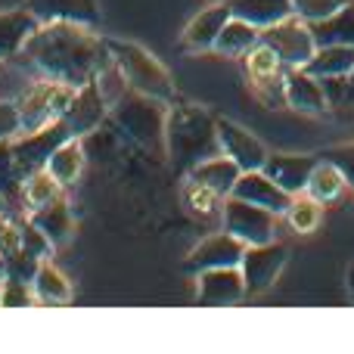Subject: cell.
Instances as JSON below:
<instances>
[{
  "label": "cell",
  "instance_id": "6da1fadb",
  "mask_svg": "<svg viewBox=\"0 0 354 354\" xmlns=\"http://www.w3.org/2000/svg\"><path fill=\"white\" fill-rule=\"evenodd\" d=\"M22 56L31 62L41 78L84 87L97 78L103 62L109 59L106 41H100L91 25L78 22H41L25 41Z\"/></svg>",
  "mask_w": 354,
  "mask_h": 354
},
{
  "label": "cell",
  "instance_id": "7a4b0ae2",
  "mask_svg": "<svg viewBox=\"0 0 354 354\" xmlns=\"http://www.w3.org/2000/svg\"><path fill=\"white\" fill-rule=\"evenodd\" d=\"M165 137H168V153L174 156L177 168H189L205 162L208 153H214V147H221V140H214L212 122L202 109L183 106L174 109L165 122Z\"/></svg>",
  "mask_w": 354,
  "mask_h": 354
},
{
  "label": "cell",
  "instance_id": "3957f363",
  "mask_svg": "<svg viewBox=\"0 0 354 354\" xmlns=\"http://www.w3.org/2000/svg\"><path fill=\"white\" fill-rule=\"evenodd\" d=\"M106 50H109L112 62H115L118 72L128 81V91L162 100V103H168V100L174 97L171 75L165 72V66H162L149 50L137 47V44H131V41H106Z\"/></svg>",
  "mask_w": 354,
  "mask_h": 354
},
{
  "label": "cell",
  "instance_id": "277c9868",
  "mask_svg": "<svg viewBox=\"0 0 354 354\" xmlns=\"http://www.w3.org/2000/svg\"><path fill=\"white\" fill-rule=\"evenodd\" d=\"M75 87L62 84V81H37L19 100V115H22V134H31V131H41L47 124L59 122L66 106L72 103Z\"/></svg>",
  "mask_w": 354,
  "mask_h": 354
},
{
  "label": "cell",
  "instance_id": "5b68a950",
  "mask_svg": "<svg viewBox=\"0 0 354 354\" xmlns=\"http://www.w3.org/2000/svg\"><path fill=\"white\" fill-rule=\"evenodd\" d=\"M261 41L280 56L283 66H292V68L308 66L311 56L317 53V41H314L311 25L301 22L299 16H289V19H283V22L264 28Z\"/></svg>",
  "mask_w": 354,
  "mask_h": 354
},
{
  "label": "cell",
  "instance_id": "8992f818",
  "mask_svg": "<svg viewBox=\"0 0 354 354\" xmlns=\"http://www.w3.org/2000/svg\"><path fill=\"white\" fill-rule=\"evenodd\" d=\"M68 137H72V134H68L66 122L59 118V122L47 124V128H41V131H31V134H19L16 140H10L12 159H16L22 180H28V177L35 174V171L47 168V159L53 156V149L62 147Z\"/></svg>",
  "mask_w": 354,
  "mask_h": 354
},
{
  "label": "cell",
  "instance_id": "52a82bcc",
  "mask_svg": "<svg viewBox=\"0 0 354 354\" xmlns=\"http://www.w3.org/2000/svg\"><path fill=\"white\" fill-rule=\"evenodd\" d=\"M115 122L122 124L134 140L153 143L156 137H162V128H165L168 118H165V112H162V100L143 97V93L131 91L115 103Z\"/></svg>",
  "mask_w": 354,
  "mask_h": 354
},
{
  "label": "cell",
  "instance_id": "ba28073f",
  "mask_svg": "<svg viewBox=\"0 0 354 354\" xmlns=\"http://www.w3.org/2000/svg\"><path fill=\"white\" fill-rule=\"evenodd\" d=\"M106 106L109 103H106L103 91L97 87V81H91V84H84V87H75L72 103H68L66 112H62V122H66L68 134L84 137L87 131H93L100 122H103Z\"/></svg>",
  "mask_w": 354,
  "mask_h": 354
},
{
  "label": "cell",
  "instance_id": "9c48e42d",
  "mask_svg": "<svg viewBox=\"0 0 354 354\" xmlns=\"http://www.w3.org/2000/svg\"><path fill=\"white\" fill-rule=\"evenodd\" d=\"M25 10L37 22H78V25H97L100 6L97 0H28Z\"/></svg>",
  "mask_w": 354,
  "mask_h": 354
},
{
  "label": "cell",
  "instance_id": "30bf717a",
  "mask_svg": "<svg viewBox=\"0 0 354 354\" xmlns=\"http://www.w3.org/2000/svg\"><path fill=\"white\" fill-rule=\"evenodd\" d=\"M227 230H230V236H236L239 243H268L270 218L264 208L236 199L227 205Z\"/></svg>",
  "mask_w": 354,
  "mask_h": 354
},
{
  "label": "cell",
  "instance_id": "8fae6325",
  "mask_svg": "<svg viewBox=\"0 0 354 354\" xmlns=\"http://www.w3.org/2000/svg\"><path fill=\"white\" fill-rule=\"evenodd\" d=\"M230 3H212L208 10H202L199 16L193 19V22L183 28V47L189 50H214V41H218L221 28L227 25V19H230Z\"/></svg>",
  "mask_w": 354,
  "mask_h": 354
},
{
  "label": "cell",
  "instance_id": "7c38bea8",
  "mask_svg": "<svg viewBox=\"0 0 354 354\" xmlns=\"http://www.w3.org/2000/svg\"><path fill=\"white\" fill-rule=\"evenodd\" d=\"M28 221L44 233V236H47V243L53 245V249H62V245L72 239V233H75L72 214H68V205H66L62 196H56V199L47 202V205L35 208Z\"/></svg>",
  "mask_w": 354,
  "mask_h": 354
},
{
  "label": "cell",
  "instance_id": "4fadbf2b",
  "mask_svg": "<svg viewBox=\"0 0 354 354\" xmlns=\"http://www.w3.org/2000/svg\"><path fill=\"white\" fill-rule=\"evenodd\" d=\"M230 12L236 19H245L255 28H270V25L283 22V19L295 16L292 0H227Z\"/></svg>",
  "mask_w": 354,
  "mask_h": 354
},
{
  "label": "cell",
  "instance_id": "5bb4252c",
  "mask_svg": "<svg viewBox=\"0 0 354 354\" xmlns=\"http://www.w3.org/2000/svg\"><path fill=\"white\" fill-rule=\"evenodd\" d=\"M243 258V245L236 236H208L199 249L189 255V270H214L233 268Z\"/></svg>",
  "mask_w": 354,
  "mask_h": 354
},
{
  "label": "cell",
  "instance_id": "9a60e30c",
  "mask_svg": "<svg viewBox=\"0 0 354 354\" xmlns=\"http://www.w3.org/2000/svg\"><path fill=\"white\" fill-rule=\"evenodd\" d=\"M243 292H245V280H239V274L233 268L202 270L199 301H205V305H227V301H236Z\"/></svg>",
  "mask_w": 354,
  "mask_h": 354
},
{
  "label": "cell",
  "instance_id": "2e32d148",
  "mask_svg": "<svg viewBox=\"0 0 354 354\" xmlns=\"http://www.w3.org/2000/svg\"><path fill=\"white\" fill-rule=\"evenodd\" d=\"M218 140H221V147H224L227 159H233L239 168H245V171L264 165V149L258 147L255 140H252V134L239 131L236 124L221 122L218 124Z\"/></svg>",
  "mask_w": 354,
  "mask_h": 354
},
{
  "label": "cell",
  "instance_id": "e0dca14e",
  "mask_svg": "<svg viewBox=\"0 0 354 354\" xmlns=\"http://www.w3.org/2000/svg\"><path fill=\"white\" fill-rule=\"evenodd\" d=\"M37 19L28 10H12L0 12V59H12L16 53H22L25 41L31 37V31L37 28Z\"/></svg>",
  "mask_w": 354,
  "mask_h": 354
},
{
  "label": "cell",
  "instance_id": "ac0fdd59",
  "mask_svg": "<svg viewBox=\"0 0 354 354\" xmlns=\"http://www.w3.org/2000/svg\"><path fill=\"white\" fill-rule=\"evenodd\" d=\"M258 41H261V28L249 25L245 19L230 16L227 19V25L221 28L218 41H214V50L224 53V56H243V53H249Z\"/></svg>",
  "mask_w": 354,
  "mask_h": 354
},
{
  "label": "cell",
  "instance_id": "d6986e66",
  "mask_svg": "<svg viewBox=\"0 0 354 354\" xmlns=\"http://www.w3.org/2000/svg\"><path fill=\"white\" fill-rule=\"evenodd\" d=\"M193 180L208 187L212 193L227 196L233 193V187L239 180V165L233 159H205L202 165L193 168Z\"/></svg>",
  "mask_w": 354,
  "mask_h": 354
},
{
  "label": "cell",
  "instance_id": "ffe728a7",
  "mask_svg": "<svg viewBox=\"0 0 354 354\" xmlns=\"http://www.w3.org/2000/svg\"><path fill=\"white\" fill-rule=\"evenodd\" d=\"M311 31H314L317 47H326V44H345V47H354V0H348L336 16L324 19V22H314Z\"/></svg>",
  "mask_w": 354,
  "mask_h": 354
},
{
  "label": "cell",
  "instance_id": "44dd1931",
  "mask_svg": "<svg viewBox=\"0 0 354 354\" xmlns=\"http://www.w3.org/2000/svg\"><path fill=\"white\" fill-rule=\"evenodd\" d=\"M81 168H84V153H81V143L75 137H68L62 147H56L53 156L47 159V171L59 187H72L78 180Z\"/></svg>",
  "mask_w": 354,
  "mask_h": 354
},
{
  "label": "cell",
  "instance_id": "7402d4cb",
  "mask_svg": "<svg viewBox=\"0 0 354 354\" xmlns=\"http://www.w3.org/2000/svg\"><path fill=\"white\" fill-rule=\"evenodd\" d=\"M35 299L44 301V305H66L72 301V283L53 268V264L41 261L35 270Z\"/></svg>",
  "mask_w": 354,
  "mask_h": 354
},
{
  "label": "cell",
  "instance_id": "603a6c76",
  "mask_svg": "<svg viewBox=\"0 0 354 354\" xmlns=\"http://www.w3.org/2000/svg\"><path fill=\"white\" fill-rule=\"evenodd\" d=\"M280 261H283V252L280 249H255L245 255V286L252 292L258 289H268L274 274L280 270Z\"/></svg>",
  "mask_w": 354,
  "mask_h": 354
},
{
  "label": "cell",
  "instance_id": "cb8c5ba5",
  "mask_svg": "<svg viewBox=\"0 0 354 354\" xmlns=\"http://www.w3.org/2000/svg\"><path fill=\"white\" fill-rule=\"evenodd\" d=\"M56 196H62V187L50 177L47 168H41V171H35L28 177V180L22 183V199L25 205H28V212H35V208L47 205V202H53Z\"/></svg>",
  "mask_w": 354,
  "mask_h": 354
},
{
  "label": "cell",
  "instance_id": "d4e9b609",
  "mask_svg": "<svg viewBox=\"0 0 354 354\" xmlns=\"http://www.w3.org/2000/svg\"><path fill=\"white\" fill-rule=\"evenodd\" d=\"M345 3H348V0H292L295 16H299L301 22H308V25L324 22V19L336 16Z\"/></svg>",
  "mask_w": 354,
  "mask_h": 354
},
{
  "label": "cell",
  "instance_id": "484cf974",
  "mask_svg": "<svg viewBox=\"0 0 354 354\" xmlns=\"http://www.w3.org/2000/svg\"><path fill=\"white\" fill-rule=\"evenodd\" d=\"M187 208L193 214H202V218H212L214 212H218V199L221 196L218 193H212L208 187H202V183H196V180H189L187 183Z\"/></svg>",
  "mask_w": 354,
  "mask_h": 354
},
{
  "label": "cell",
  "instance_id": "4316f807",
  "mask_svg": "<svg viewBox=\"0 0 354 354\" xmlns=\"http://www.w3.org/2000/svg\"><path fill=\"white\" fill-rule=\"evenodd\" d=\"M289 221H292V227H295L299 233L314 230V227H317V221H320V208H317V202H311V199L295 202V205L289 208Z\"/></svg>",
  "mask_w": 354,
  "mask_h": 354
},
{
  "label": "cell",
  "instance_id": "83f0119b",
  "mask_svg": "<svg viewBox=\"0 0 354 354\" xmlns=\"http://www.w3.org/2000/svg\"><path fill=\"white\" fill-rule=\"evenodd\" d=\"M22 134V115H19V103H0V143L16 140Z\"/></svg>",
  "mask_w": 354,
  "mask_h": 354
},
{
  "label": "cell",
  "instance_id": "f1b7e54d",
  "mask_svg": "<svg viewBox=\"0 0 354 354\" xmlns=\"http://www.w3.org/2000/svg\"><path fill=\"white\" fill-rule=\"evenodd\" d=\"M35 295L28 292V286H22L19 280H6L0 286V305L3 308H22V305H35Z\"/></svg>",
  "mask_w": 354,
  "mask_h": 354
},
{
  "label": "cell",
  "instance_id": "f546056e",
  "mask_svg": "<svg viewBox=\"0 0 354 354\" xmlns=\"http://www.w3.org/2000/svg\"><path fill=\"white\" fill-rule=\"evenodd\" d=\"M3 212H6V202H3V193H0V218H3Z\"/></svg>",
  "mask_w": 354,
  "mask_h": 354
},
{
  "label": "cell",
  "instance_id": "4dcf8cb0",
  "mask_svg": "<svg viewBox=\"0 0 354 354\" xmlns=\"http://www.w3.org/2000/svg\"><path fill=\"white\" fill-rule=\"evenodd\" d=\"M212 3H224V0H212Z\"/></svg>",
  "mask_w": 354,
  "mask_h": 354
}]
</instances>
